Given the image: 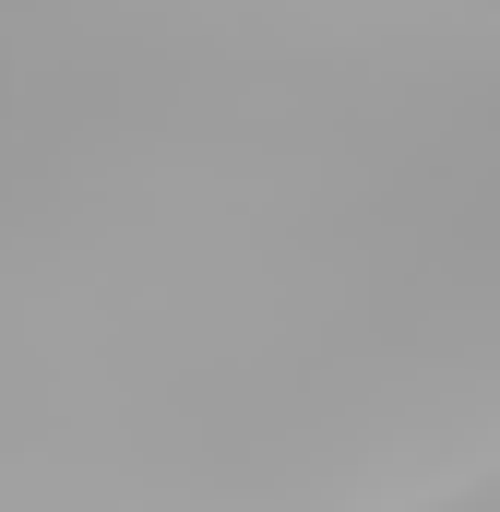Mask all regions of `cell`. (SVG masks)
<instances>
[{
	"instance_id": "obj_2",
	"label": "cell",
	"mask_w": 500,
	"mask_h": 512,
	"mask_svg": "<svg viewBox=\"0 0 500 512\" xmlns=\"http://www.w3.org/2000/svg\"><path fill=\"white\" fill-rule=\"evenodd\" d=\"M0 108H12V36H0Z\"/></svg>"
},
{
	"instance_id": "obj_1",
	"label": "cell",
	"mask_w": 500,
	"mask_h": 512,
	"mask_svg": "<svg viewBox=\"0 0 500 512\" xmlns=\"http://www.w3.org/2000/svg\"><path fill=\"white\" fill-rule=\"evenodd\" d=\"M465 501H500V465H489V477H465Z\"/></svg>"
},
{
	"instance_id": "obj_3",
	"label": "cell",
	"mask_w": 500,
	"mask_h": 512,
	"mask_svg": "<svg viewBox=\"0 0 500 512\" xmlns=\"http://www.w3.org/2000/svg\"><path fill=\"white\" fill-rule=\"evenodd\" d=\"M453 12H500V0H453Z\"/></svg>"
}]
</instances>
